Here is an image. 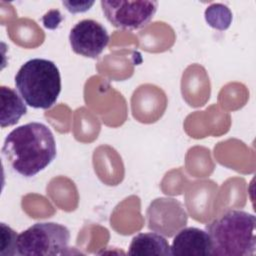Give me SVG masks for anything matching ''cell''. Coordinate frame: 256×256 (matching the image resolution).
I'll return each mask as SVG.
<instances>
[{"instance_id":"cell-1","label":"cell","mask_w":256,"mask_h":256,"mask_svg":"<svg viewBox=\"0 0 256 256\" xmlns=\"http://www.w3.org/2000/svg\"><path fill=\"white\" fill-rule=\"evenodd\" d=\"M56 141L50 128L30 122L13 129L5 138L2 155L19 175L30 178L44 170L55 159Z\"/></svg>"},{"instance_id":"cell-2","label":"cell","mask_w":256,"mask_h":256,"mask_svg":"<svg viewBox=\"0 0 256 256\" xmlns=\"http://www.w3.org/2000/svg\"><path fill=\"white\" fill-rule=\"evenodd\" d=\"M210 255L252 256L256 250V218L242 210H229L206 225Z\"/></svg>"},{"instance_id":"cell-3","label":"cell","mask_w":256,"mask_h":256,"mask_svg":"<svg viewBox=\"0 0 256 256\" xmlns=\"http://www.w3.org/2000/svg\"><path fill=\"white\" fill-rule=\"evenodd\" d=\"M14 80L24 102L35 109L51 108L61 92L59 68L48 59L33 58L26 61Z\"/></svg>"},{"instance_id":"cell-4","label":"cell","mask_w":256,"mask_h":256,"mask_svg":"<svg viewBox=\"0 0 256 256\" xmlns=\"http://www.w3.org/2000/svg\"><path fill=\"white\" fill-rule=\"evenodd\" d=\"M70 232L55 222L35 223L17 236L16 250L20 256H56L68 254Z\"/></svg>"},{"instance_id":"cell-5","label":"cell","mask_w":256,"mask_h":256,"mask_svg":"<svg viewBox=\"0 0 256 256\" xmlns=\"http://www.w3.org/2000/svg\"><path fill=\"white\" fill-rule=\"evenodd\" d=\"M102 11L106 19L116 28L138 30L145 27L154 17L156 1H113L102 0Z\"/></svg>"},{"instance_id":"cell-6","label":"cell","mask_w":256,"mask_h":256,"mask_svg":"<svg viewBox=\"0 0 256 256\" xmlns=\"http://www.w3.org/2000/svg\"><path fill=\"white\" fill-rule=\"evenodd\" d=\"M148 228L165 237H173L186 226L188 215L183 205L173 198H157L147 209Z\"/></svg>"},{"instance_id":"cell-7","label":"cell","mask_w":256,"mask_h":256,"mask_svg":"<svg viewBox=\"0 0 256 256\" xmlns=\"http://www.w3.org/2000/svg\"><path fill=\"white\" fill-rule=\"evenodd\" d=\"M69 42L76 54L96 58L108 45L109 34L101 23L92 19H84L71 29Z\"/></svg>"},{"instance_id":"cell-8","label":"cell","mask_w":256,"mask_h":256,"mask_svg":"<svg viewBox=\"0 0 256 256\" xmlns=\"http://www.w3.org/2000/svg\"><path fill=\"white\" fill-rule=\"evenodd\" d=\"M171 254L177 256L210 255V239L205 230L183 227L175 235L171 244Z\"/></svg>"},{"instance_id":"cell-9","label":"cell","mask_w":256,"mask_h":256,"mask_svg":"<svg viewBox=\"0 0 256 256\" xmlns=\"http://www.w3.org/2000/svg\"><path fill=\"white\" fill-rule=\"evenodd\" d=\"M128 254L134 256L172 255L170 244L166 238L156 232L139 233L134 236L130 243Z\"/></svg>"},{"instance_id":"cell-10","label":"cell","mask_w":256,"mask_h":256,"mask_svg":"<svg viewBox=\"0 0 256 256\" xmlns=\"http://www.w3.org/2000/svg\"><path fill=\"white\" fill-rule=\"evenodd\" d=\"M0 98L1 127L4 128L15 125L18 123L19 119L27 112V107L24 103V100L14 89L7 86L0 87Z\"/></svg>"},{"instance_id":"cell-11","label":"cell","mask_w":256,"mask_h":256,"mask_svg":"<svg viewBox=\"0 0 256 256\" xmlns=\"http://www.w3.org/2000/svg\"><path fill=\"white\" fill-rule=\"evenodd\" d=\"M205 19L211 27L225 30L230 26L232 14L226 6L222 4H213L206 9Z\"/></svg>"},{"instance_id":"cell-12","label":"cell","mask_w":256,"mask_h":256,"mask_svg":"<svg viewBox=\"0 0 256 256\" xmlns=\"http://www.w3.org/2000/svg\"><path fill=\"white\" fill-rule=\"evenodd\" d=\"M0 227H1L0 256L17 255L16 240H17L18 234L3 222L0 224Z\"/></svg>"},{"instance_id":"cell-13","label":"cell","mask_w":256,"mask_h":256,"mask_svg":"<svg viewBox=\"0 0 256 256\" xmlns=\"http://www.w3.org/2000/svg\"><path fill=\"white\" fill-rule=\"evenodd\" d=\"M62 4L71 13H82L89 10L94 1H63Z\"/></svg>"}]
</instances>
